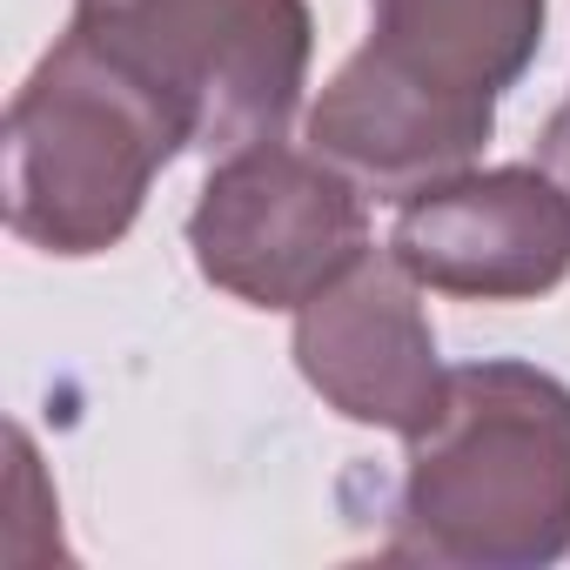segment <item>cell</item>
I'll return each instance as SVG.
<instances>
[{
  "mask_svg": "<svg viewBox=\"0 0 570 570\" xmlns=\"http://www.w3.org/2000/svg\"><path fill=\"white\" fill-rule=\"evenodd\" d=\"M390 255L456 303H537L570 275V202L543 168H456L396 208Z\"/></svg>",
  "mask_w": 570,
  "mask_h": 570,
  "instance_id": "obj_5",
  "label": "cell"
},
{
  "mask_svg": "<svg viewBox=\"0 0 570 570\" xmlns=\"http://www.w3.org/2000/svg\"><path fill=\"white\" fill-rule=\"evenodd\" d=\"M202 282L248 309H303L370 255L363 188L316 148L255 141L222 155L188 215Z\"/></svg>",
  "mask_w": 570,
  "mask_h": 570,
  "instance_id": "obj_4",
  "label": "cell"
},
{
  "mask_svg": "<svg viewBox=\"0 0 570 570\" xmlns=\"http://www.w3.org/2000/svg\"><path fill=\"white\" fill-rule=\"evenodd\" d=\"M537 168L557 181V195L570 202V101L543 121V135H537Z\"/></svg>",
  "mask_w": 570,
  "mask_h": 570,
  "instance_id": "obj_9",
  "label": "cell"
},
{
  "mask_svg": "<svg viewBox=\"0 0 570 570\" xmlns=\"http://www.w3.org/2000/svg\"><path fill=\"white\" fill-rule=\"evenodd\" d=\"M550 0H370V48L396 68L497 101L543 48Z\"/></svg>",
  "mask_w": 570,
  "mask_h": 570,
  "instance_id": "obj_8",
  "label": "cell"
},
{
  "mask_svg": "<svg viewBox=\"0 0 570 570\" xmlns=\"http://www.w3.org/2000/svg\"><path fill=\"white\" fill-rule=\"evenodd\" d=\"M68 28L161 88L202 155L275 141L296 121L316 55L309 0H75Z\"/></svg>",
  "mask_w": 570,
  "mask_h": 570,
  "instance_id": "obj_3",
  "label": "cell"
},
{
  "mask_svg": "<svg viewBox=\"0 0 570 570\" xmlns=\"http://www.w3.org/2000/svg\"><path fill=\"white\" fill-rule=\"evenodd\" d=\"M303 135L363 195L410 202L416 188H430V181H443L483 155V141L497 135V101L436 88V81L396 68L390 55H376L363 41L323 81Z\"/></svg>",
  "mask_w": 570,
  "mask_h": 570,
  "instance_id": "obj_7",
  "label": "cell"
},
{
  "mask_svg": "<svg viewBox=\"0 0 570 570\" xmlns=\"http://www.w3.org/2000/svg\"><path fill=\"white\" fill-rule=\"evenodd\" d=\"M296 370L336 416L363 430H423L450 376L423 316V282L390 248H370L296 309Z\"/></svg>",
  "mask_w": 570,
  "mask_h": 570,
  "instance_id": "obj_6",
  "label": "cell"
},
{
  "mask_svg": "<svg viewBox=\"0 0 570 570\" xmlns=\"http://www.w3.org/2000/svg\"><path fill=\"white\" fill-rule=\"evenodd\" d=\"M396 550L463 570H543L570 557V383L483 356L443 376L403 436Z\"/></svg>",
  "mask_w": 570,
  "mask_h": 570,
  "instance_id": "obj_1",
  "label": "cell"
},
{
  "mask_svg": "<svg viewBox=\"0 0 570 570\" xmlns=\"http://www.w3.org/2000/svg\"><path fill=\"white\" fill-rule=\"evenodd\" d=\"M181 148L188 128L161 88H148L95 35L68 28L8 101L0 128L8 228L61 262L108 255Z\"/></svg>",
  "mask_w": 570,
  "mask_h": 570,
  "instance_id": "obj_2",
  "label": "cell"
}]
</instances>
